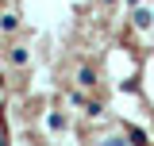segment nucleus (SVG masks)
<instances>
[{
  "instance_id": "obj_5",
  "label": "nucleus",
  "mask_w": 154,
  "mask_h": 146,
  "mask_svg": "<svg viewBox=\"0 0 154 146\" xmlns=\"http://www.w3.org/2000/svg\"><path fill=\"white\" fill-rule=\"evenodd\" d=\"M127 135H131V142H135V146H146V135H143V131H139V127H131V131H127Z\"/></svg>"
},
{
  "instance_id": "obj_4",
  "label": "nucleus",
  "mask_w": 154,
  "mask_h": 146,
  "mask_svg": "<svg viewBox=\"0 0 154 146\" xmlns=\"http://www.w3.org/2000/svg\"><path fill=\"white\" fill-rule=\"evenodd\" d=\"M12 62H16V65H27V50H23V46H12Z\"/></svg>"
},
{
  "instance_id": "obj_2",
  "label": "nucleus",
  "mask_w": 154,
  "mask_h": 146,
  "mask_svg": "<svg viewBox=\"0 0 154 146\" xmlns=\"http://www.w3.org/2000/svg\"><path fill=\"white\" fill-rule=\"evenodd\" d=\"M150 23H154V16L146 8H135V27H150Z\"/></svg>"
},
{
  "instance_id": "obj_1",
  "label": "nucleus",
  "mask_w": 154,
  "mask_h": 146,
  "mask_svg": "<svg viewBox=\"0 0 154 146\" xmlns=\"http://www.w3.org/2000/svg\"><path fill=\"white\" fill-rule=\"evenodd\" d=\"M77 85H81V89H93L96 85V69L93 65H81V69H77Z\"/></svg>"
},
{
  "instance_id": "obj_6",
  "label": "nucleus",
  "mask_w": 154,
  "mask_h": 146,
  "mask_svg": "<svg viewBox=\"0 0 154 146\" xmlns=\"http://www.w3.org/2000/svg\"><path fill=\"white\" fill-rule=\"evenodd\" d=\"M100 146H123V142H119V138H104Z\"/></svg>"
},
{
  "instance_id": "obj_7",
  "label": "nucleus",
  "mask_w": 154,
  "mask_h": 146,
  "mask_svg": "<svg viewBox=\"0 0 154 146\" xmlns=\"http://www.w3.org/2000/svg\"><path fill=\"white\" fill-rule=\"evenodd\" d=\"M127 4H139V0H127Z\"/></svg>"
},
{
  "instance_id": "obj_3",
  "label": "nucleus",
  "mask_w": 154,
  "mask_h": 146,
  "mask_svg": "<svg viewBox=\"0 0 154 146\" xmlns=\"http://www.w3.org/2000/svg\"><path fill=\"white\" fill-rule=\"evenodd\" d=\"M46 127H50V131H62V127H66V115H58V111H50V119H46Z\"/></svg>"
}]
</instances>
